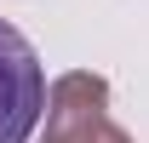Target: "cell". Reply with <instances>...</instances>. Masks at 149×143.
<instances>
[{"label": "cell", "mask_w": 149, "mask_h": 143, "mask_svg": "<svg viewBox=\"0 0 149 143\" xmlns=\"http://www.w3.org/2000/svg\"><path fill=\"white\" fill-rule=\"evenodd\" d=\"M40 109H46V74L35 46L0 17V143H29Z\"/></svg>", "instance_id": "obj_1"}]
</instances>
